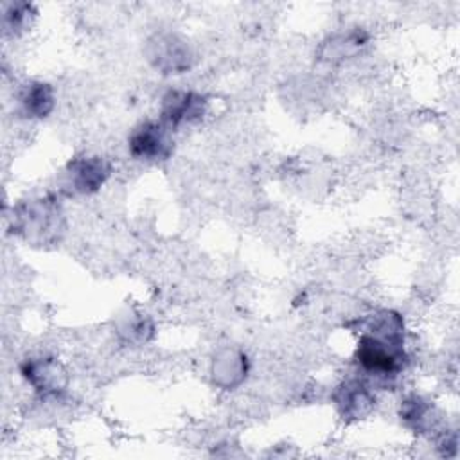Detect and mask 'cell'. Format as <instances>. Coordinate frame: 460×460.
Instances as JSON below:
<instances>
[{
  "label": "cell",
  "mask_w": 460,
  "mask_h": 460,
  "mask_svg": "<svg viewBox=\"0 0 460 460\" xmlns=\"http://www.w3.org/2000/svg\"><path fill=\"white\" fill-rule=\"evenodd\" d=\"M128 151L135 160L140 162H165L174 151L172 129L160 119L144 120L131 129L128 137Z\"/></svg>",
  "instance_id": "obj_4"
},
{
  "label": "cell",
  "mask_w": 460,
  "mask_h": 460,
  "mask_svg": "<svg viewBox=\"0 0 460 460\" xmlns=\"http://www.w3.org/2000/svg\"><path fill=\"white\" fill-rule=\"evenodd\" d=\"M368 45V34L361 27H352L331 34L320 47V59L331 65L356 58Z\"/></svg>",
  "instance_id": "obj_10"
},
{
  "label": "cell",
  "mask_w": 460,
  "mask_h": 460,
  "mask_svg": "<svg viewBox=\"0 0 460 460\" xmlns=\"http://www.w3.org/2000/svg\"><path fill=\"white\" fill-rule=\"evenodd\" d=\"M210 372H212V381L217 386L225 390L237 388L246 379V374H248L246 354L234 347L221 349L219 352H216L212 359Z\"/></svg>",
  "instance_id": "obj_11"
},
{
  "label": "cell",
  "mask_w": 460,
  "mask_h": 460,
  "mask_svg": "<svg viewBox=\"0 0 460 460\" xmlns=\"http://www.w3.org/2000/svg\"><path fill=\"white\" fill-rule=\"evenodd\" d=\"M20 374L41 395L58 397L66 386V374L54 358H27L20 365Z\"/></svg>",
  "instance_id": "obj_8"
},
{
  "label": "cell",
  "mask_w": 460,
  "mask_h": 460,
  "mask_svg": "<svg viewBox=\"0 0 460 460\" xmlns=\"http://www.w3.org/2000/svg\"><path fill=\"white\" fill-rule=\"evenodd\" d=\"M36 18L34 5L27 2H11L4 5V16H2V27L5 36H20L23 34Z\"/></svg>",
  "instance_id": "obj_13"
},
{
  "label": "cell",
  "mask_w": 460,
  "mask_h": 460,
  "mask_svg": "<svg viewBox=\"0 0 460 460\" xmlns=\"http://www.w3.org/2000/svg\"><path fill=\"white\" fill-rule=\"evenodd\" d=\"M354 361L377 381H392L408 365L404 318L394 309H377L358 322Z\"/></svg>",
  "instance_id": "obj_1"
},
{
  "label": "cell",
  "mask_w": 460,
  "mask_h": 460,
  "mask_svg": "<svg viewBox=\"0 0 460 460\" xmlns=\"http://www.w3.org/2000/svg\"><path fill=\"white\" fill-rule=\"evenodd\" d=\"M332 402L340 417L347 422L367 419L376 408V394L363 379L350 377L341 381L332 392Z\"/></svg>",
  "instance_id": "obj_7"
},
{
  "label": "cell",
  "mask_w": 460,
  "mask_h": 460,
  "mask_svg": "<svg viewBox=\"0 0 460 460\" xmlns=\"http://www.w3.org/2000/svg\"><path fill=\"white\" fill-rule=\"evenodd\" d=\"M18 110L25 119L43 120L56 108V93L50 83L31 79L22 84L16 95Z\"/></svg>",
  "instance_id": "obj_9"
},
{
  "label": "cell",
  "mask_w": 460,
  "mask_h": 460,
  "mask_svg": "<svg viewBox=\"0 0 460 460\" xmlns=\"http://www.w3.org/2000/svg\"><path fill=\"white\" fill-rule=\"evenodd\" d=\"M208 101L203 93L190 88H171L160 101V120L171 129L192 126L205 119Z\"/></svg>",
  "instance_id": "obj_6"
},
{
  "label": "cell",
  "mask_w": 460,
  "mask_h": 460,
  "mask_svg": "<svg viewBox=\"0 0 460 460\" xmlns=\"http://www.w3.org/2000/svg\"><path fill=\"white\" fill-rule=\"evenodd\" d=\"M146 56L160 74H183L194 63V52L187 40L174 32H156L146 43Z\"/></svg>",
  "instance_id": "obj_5"
},
{
  "label": "cell",
  "mask_w": 460,
  "mask_h": 460,
  "mask_svg": "<svg viewBox=\"0 0 460 460\" xmlns=\"http://www.w3.org/2000/svg\"><path fill=\"white\" fill-rule=\"evenodd\" d=\"M399 417L402 424L415 433H431L438 428V411L435 404L419 394H410L401 401Z\"/></svg>",
  "instance_id": "obj_12"
},
{
  "label": "cell",
  "mask_w": 460,
  "mask_h": 460,
  "mask_svg": "<svg viewBox=\"0 0 460 460\" xmlns=\"http://www.w3.org/2000/svg\"><path fill=\"white\" fill-rule=\"evenodd\" d=\"M111 176V164L99 155H79L66 162L61 171V189L74 196L95 194Z\"/></svg>",
  "instance_id": "obj_3"
},
{
  "label": "cell",
  "mask_w": 460,
  "mask_h": 460,
  "mask_svg": "<svg viewBox=\"0 0 460 460\" xmlns=\"http://www.w3.org/2000/svg\"><path fill=\"white\" fill-rule=\"evenodd\" d=\"M61 208L52 198H40L22 203L13 212V226L27 241L43 244L58 237L61 230Z\"/></svg>",
  "instance_id": "obj_2"
}]
</instances>
